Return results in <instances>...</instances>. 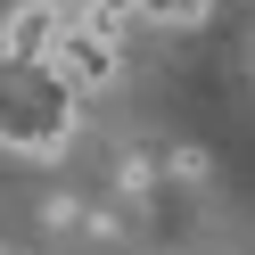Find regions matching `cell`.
Returning a JSON list of instances; mask_svg holds the SVG:
<instances>
[{
    "label": "cell",
    "mask_w": 255,
    "mask_h": 255,
    "mask_svg": "<svg viewBox=\"0 0 255 255\" xmlns=\"http://www.w3.org/2000/svg\"><path fill=\"white\" fill-rule=\"evenodd\" d=\"M132 8H140V25H198L214 0H132Z\"/></svg>",
    "instance_id": "277c9868"
},
{
    "label": "cell",
    "mask_w": 255,
    "mask_h": 255,
    "mask_svg": "<svg viewBox=\"0 0 255 255\" xmlns=\"http://www.w3.org/2000/svg\"><path fill=\"white\" fill-rule=\"evenodd\" d=\"M8 66H17V58H8V25H0V74H8Z\"/></svg>",
    "instance_id": "5b68a950"
},
{
    "label": "cell",
    "mask_w": 255,
    "mask_h": 255,
    "mask_svg": "<svg viewBox=\"0 0 255 255\" xmlns=\"http://www.w3.org/2000/svg\"><path fill=\"white\" fill-rule=\"evenodd\" d=\"M247 83H255V41H247Z\"/></svg>",
    "instance_id": "8992f818"
},
{
    "label": "cell",
    "mask_w": 255,
    "mask_h": 255,
    "mask_svg": "<svg viewBox=\"0 0 255 255\" xmlns=\"http://www.w3.org/2000/svg\"><path fill=\"white\" fill-rule=\"evenodd\" d=\"M50 66H58V83L83 99V91H107V83H116L124 50H116V41H99L91 25H66V41H58V58H50Z\"/></svg>",
    "instance_id": "7a4b0ae2"
},
{
    "label": "cell",
    "mask_w": 255,
    "mask_h": 255,
    "mask_svg": "<svg viewBox=\"0 0 255 255\" xmlns=\"http://www.w3.org/2000/svg\"><path fill=\"white\" fill-rule=\"evenodd\" d=\"M66 8H58V0H25L17 17H8V58H17V66H50L58 58V41H66Z\"/></svg>",
    "instance_id": "3957f363"
},
{
    "label": "cell",
    "mask_w": 255,
    "mask_h": 255,
    "mask_svg": "<svg viewBox=\"0 0 255 255\" xmlns=\"http://www.w3.org/2000/svg\"><path fill=\"white\" fill-rule=\"evenodd\" d=\"M74 132V91L58 83V66H8L0 74V140L25 156H50Z\"/></svg>",
    "instance_id": "6da1fadb"
}]
</instances>
